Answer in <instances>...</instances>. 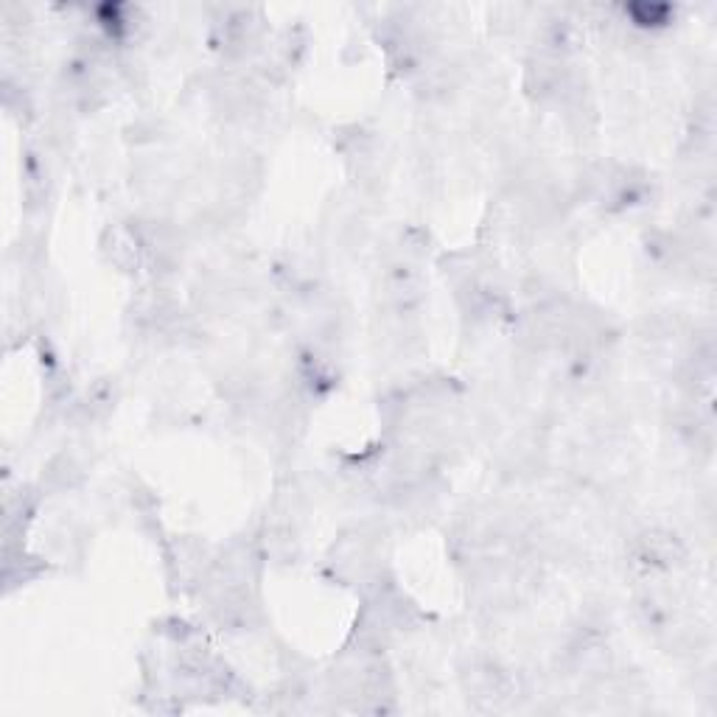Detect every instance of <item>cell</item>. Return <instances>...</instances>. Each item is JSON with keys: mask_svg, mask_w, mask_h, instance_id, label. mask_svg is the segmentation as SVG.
<instances>
[{"mask_svg": "<svg viewBox=\"0 0 717 717\" xmlns=\"http://www.w3.org/2000/svg\"><path fill=\"white\" fill-rule=\"evenodd\" d=\"M684 555V547L670 533H645L639 538V558L650 566H673Z\"/></svg>", "mask_w": 717, "mask_h": 717, "instance_id": "2", "label": "cell"}, {"mask_svg": "<svg viewBox=\"0 0 717 717\" xmlns=\"http://www.w3.org/2000/svg\"><path fill=\"white\" fill-rule=\"evenodd\" d=\"M387 292L390 297L395 300V306H401V309H409L412 303H418L423 295V278L421 272L415 267H409V264H395L390 269V275H387Z\"/></svg>", "mask_w": 717, "mask_h": 717, "instance_id": "1", "label": "cell"}, {"mask_svg": "<svg viewBox=\"0 0 717 717\" xmlns=\"http://www.w3.org/2000/svg\"><path fill=\"white\" fill-rule=\"evenodd\" d=\"M625 15L631 17L636 26H661L673 15V9L667 3H631L625 6Z\"/></svg>", "mask_w": 717, "mask_h": 717, "instance_id": "3", "label": "cell"}]
</instances>
